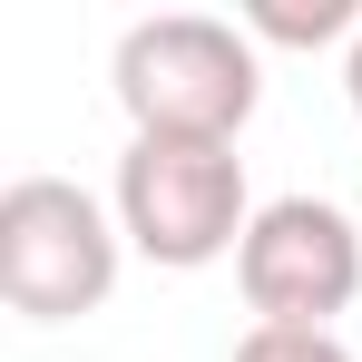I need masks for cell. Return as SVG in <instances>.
<instances>
[{
	"instance_id": "6da1fadb",
	"label": "cell",
	"mask_w": 362,
	"mask_h": 362,
	"mask_svg": "<svg viewBox=\"0 0 362 362\" xmlns=\"http://www.w3.org/2000/svg\"><path fill=\"white\" fill-rule=\"evenodd\" d=\"M118 108L127 137H216L235 147L255 98H264V59L245 40V20H216V10H157L118 40Z\"/></svg>"
},
{
	"instance_id": "7a4b0ae2",
	"label": "cell",
	"mask_w": 362,
	"mask_h": 362,
	"mask_svg": "<svg viewBox=\"0 0 362 362\" xmlns=\"http://www.w3.org/2000/svg\"><path fill=\"white\" fill-rule=\"evenodd\" d=\"M255 196H245V157L216 137H127L118 157V235L167 264V274H206L245 255Z\"/></svg>"
},
{
	"instance_id": "3957f363",
	"label": "cell",
	"mask_w": 362,
	"mask_h": 362,
	"mask_svg": "<svg viewBox=\"0 0 362 362\" xmlns=\"http://www.w3.org/2000/svg\"><path fill=\"white\" fill-rule=\"evenodd\" d=\"M118 264H127L118 206H98L69 177H10V196H0V294L20 323L98 313L118 294Z\"/></svg>"
},
{
	"instance_id": "277c9868",
	"label": "cell",
	"mask_w": 362,
	"mask_h": 362,
	"mask_svg": "<svg viewBox=\"0 0 362 362\" xmlns=\"http://www.w3.org/2000/svg\"><path fill=\"white\" fill-rule=\"evenodd\" d=\"M235 284L255 303V323H274V333H333V313H353V294H362V226L333 196H274L245 226Z\"/></svg>"
},
{
	"instance_id": "5b68a950",
	"label": "cell",
	"mask_w": 362,
	"mask_h": 362,
	"mask_svg": "<svg viewBox=\"0 0 362 362\" xmlns=\"http://www.w3.org/2000/svg\"><path fill=\"white\" fill-rule=\"evenodd\" d=\"M362 40L353 0H245V40H274V49H313V40Z\"/></svg>"
},
{
	"instance_id": "8992f818",
	"label": "cell",
	"mask_w": 362,
	"mask_h": 362,
	"mask_svg": "<svg viewBox=\"0 0 362 362\" xmlns=\"http://www.w3.org/2000/svg\"><path fill=\"white\" fill-rule=\"evenodd\" d=\"M235 362H353L343 333H274V323H255L235 343Z\"/></svg>"
},
{
	"instance_id": "52a82bcc",
	"label": "cell",
	"mask_w": 362,
	"mask_h": 362,
	"mask_svg": "<svg viewBox=\"0 0 362 362\" xmlns=\"http://www.w3.org/2000/svg\"><path fill=\"white\" fill-rule=\"evenodd\" d=\"M343 98H353V118H362V40H353V59H343Z\"/></svg>"
}]
</instances>
